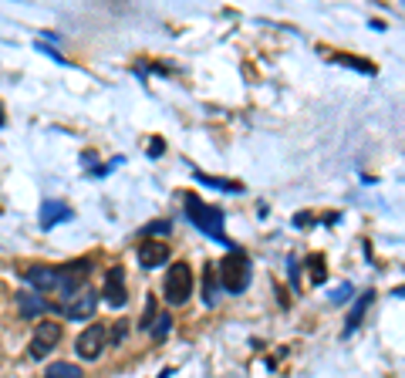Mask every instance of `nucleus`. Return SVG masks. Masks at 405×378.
<instances>
[{"instance_id": "1", "label": "nucleus", "mask_w": 405, "mask_h": 378, "mask_svg": "<svg viewBox=\"0 0 405 378\" xmlns=\"http://www.w3.org/2000/svg\"><path fill=\"white\" fill-rule=\"evenodd\" d=\"M186 216H190L193 226L202 230L210 240H220L227 250H233V243L223 236V213H220L216 206H210V203H202L196 193H186Z\"/></svg>"}, {"instance_id": "2", "label": "nucleus", "mask_w": 405, "mask_h": 378, "mask_svg": "<svg viewBox=\"0 0 405 378\" xmlns=\"http://www.w3.org/2000/svg\"><path fill=\"white\" fill-rule=\"evenodd\" d=\"M220 271H223V287L230 294H240V290L250 287V261H247V253L240 247L230 250L227 261L220 263Z\"/></svg>"}, {"instance_id": "3", "label": "nucleus", "mask_w": 405, "mask_h": 378, "mask_svg": "<svg viewBox=\"0 0 405 378\" xmlns=\"http://www.w3.org/2000/svg\"><path fill=\"white\" fill-rule=\"evenodd\" d=\"M105 345H108V325H95L85 327L81 335H78L75 341V352L85 358V362H95V358H101V352H105Z\"/></svg>"}, {"instance_id": "4", "label": "nucleus", "mask_w": 405, "mask_h": 378, "mask_svg": "<svg viewBox=\"0 0 405 378\" xmlns=\"http://www.w3.org/2000/svg\"><path fill=\"white\" fill-rule=\"evenodd\" d=\"M193 294V271L186 263H176L169 274H165V300L169 304H186Z\"/></svg>"}, {"instance_id": "5", "label": "nucleus", "mask_w": 405, "mask_h": 378, "mask_svg": "<svg viewBox=\"0 0 405 378\" xmlns=\"http://www.w3.org/2000/svg\"><path fill=\"white\" fill-rule=\"evenodd\" d=\"M58 341H61V325H58V321H41V325L34 327L31 345H27V355L41 362L44 355H51L54 348H58Z\"/></svg>"}, {"instance_id": "6", "label": "nucleus", "mask_w": 405, "mask_h": 378, "mask_svg": "<svg viewBox=\"0 0 405 378\" xmlns=\"http://www.w3.org/2000/svg\"><path fill=\"white\" fill-rule=\"evenodd\" d=\"M95 308H98V294L95 290H78L75 298H68L61 304V314L68 321H88V317H95Z\"/></svg>"}, {"instance_id": "7", "label": "nucleus", "mask_w": 405, "mask_h": 378, "mask_svg": "<svg viewBox=\"0 0 405 378\" xmlns=\"http://www.w3.org/2000/svg\"><path fill=\"white\" fill-rule=\"evenodd\" d=\"M101 300H105L108 308H125V271H122V267H112V271L105 274Z\"/></svg>"}, {"instance_id": "8", "label": "nucleus", "mask_w": 405, "mask_h": 378, "mask_svg": "<svg viewBox=\"0 0 405 378\" xmlns=\"http://www.w3.org/2000/svg\"><path fill=\"white\" fill-rule=\"evenodd\" d=\"M24 280L34 287V294H48V290H58L61 271H58V267H27Z\"/></svg>"}, {"instance_id": "9", "label": "nucleus", "mask_w": 405, "mask_h": 378, "mask_svg": "<svg viewBox=\"0 0 405 378\" xmlns=\"http://www.w3.org/2000/svg\"><path fill=\"white\" fill-rule=\"evenodd\" d=\"M165 261H169V247H165V243L149 240V243H142V247H139V263L145 267V271H152V267H163Z\"/></svg>"}, {"instance_id": "10", "label": "nucleus", "mask_w": 405, "mask_h": 378, "mask_svg": "<svg viewBox=\"0 0 405 378\" xmlns=\"http://www.w3.org/2000/svg\"><path fill=\"white\" fill-rule=\"evenodd\" d=\"M14 300H17V311L24 317H38V314L48 311V300H41V294H34V290H21Z\"/></svg>"}, {"instance_id": "11", "label": "nucleus", "mask_w": 405, "mask_h": 378, "mask_svg": "<svg viewBox=\"0 0 405 378\" xmlns=\"http://www.w3.org/2000/svg\"><path fill=\"white\" fill-rule=\"evenodd\" d=\"M371 290H365L362 298H354V308L348 311V321H344V335H354L358 331V325H362V317H365V311H368V304H371Z\"/></svg>"}, {"instance_id": "12", "label": "nucleus", "mask_w": 405, "mask_h": 378, "mask_svg": "<svg viewBox=\"0 0 405 378\" xmlns=\"http://www.w3.org/2000/svg\"><path fill=\"white\" fill-rule=\"evenodd\" d=\"M61 220H71V209L61 206V203H54V199H48L44 206H41V226L48 230V226H54V223Z\"/></svg>"}, {"instance_id": "13", "label": "nucleus", "mask_w": 405, "mask_h": 378, "mask_svg": "<svg viewBox=\"0 0 405 378\" xmlns=\"http://www.w3.org/2000/svg\"><path fill=\"white\" fill-rule=\"evenodd\" d=\"M44 378H85V375H81V368H78V365H68V362H54V365H48Z\"/></svg>"}, {"instance_id": "14", "label": "nucleus", "mask_w": 405, "mask_h": 378, "mask_svg": "<svg viewBox=\"0 0 405 378\" xmlns=\"http://www.w3.org/2000/svg\"><path fill=\"white\" fill-rule=\"evenodd\" d=\"M169 327H173V317H169V314H159V317L152 321V338L163 341L165 335H169Z\"/></svg>"}, {"instance_id": "15", "label": "nucleus", "mask_w": 405, "mask_h": 378, "mask_svg": "<svg viewBox=\"0 0 405 378\" xmlns=\"http://www.w3.org/2000/svg\"><path fill=\"white\" fill-rule=\"evenodd\" d=\"M202 186H213V189H240L237 183H230V179H216V176H202V172H193Z\"/></svg>"}, {"instance_id": "16", "label": "nucleus", "mask_w": 405, "mask_h": 378, "mask_svg": "<svg viewBox=\"0 0 405 378\" xmlns=\"http://www.w3.org/2000/svg\"><path fill=\"white\" fill-rule=\"evenodd\" d=\"M152 321H155V298L149 294V300H145V311H142V331H149Z\"/></svg>"}, {"instance_id": "17", "label": "nucleus", "mask_w": 405, "mask_h": 378, "mask_svg": "<svg viewBox=\"0 0 405 378\" xmlns=\"http://www.w3.org/2000/svg\"><path fill=\"white\" fill-rule=\"evenodd\" d=\"M125 335H128V325L125 321H118V325H112V331H108V341H112V345H122Z\"/></svg>"}, {"instance_id": "18", "label": "nucleus", "mask_w": 405, "mask_h": 378, "mask_svg": "<svg viewBox=\"0 0 405 378\" xmlns=\"http://www.w3.org/2000/svg\"><path fill=\"white\" fill-rule=\"evenodd\" d=\"M311 277H314V284L324 280V261H321V257H314V263H311Z\"/></svg>"}, {"instance_id": "19", "label": "nucleus", "mask_w": 405, "mask_h": 378, "mask_svg": "<svg viewBox=\"0 0 405 378\" xmlns=\"http://www.w3.org/2000/svg\"><path fill=\"white\" fill-rule=\"evenodd\" d=\"M206 304H216V277L206 274Z\"/></svg>"}, {"instance_id": "20", "label": "nucleus", "mask_w": 405, "mask_h": 378, "mask_svg": "<svg viewBox=\"0 0 405 378\" xmlns=\"http://www.w3.org/2000/svg\"><path fill=\"white\" fill-rule=\"evenodd\" d=\"M169 226H173V223L159 220V223H152V226H149V230H145V233H169Z\"/></svg>"}, {"instance_id": "21", "label": "nucleus", "mask_w": 405, "mask_h": 378, "mask_svg": "<svg viewBox=\"0 0 405 378\" xmlns=\"http://www.w3.org/2000/svg\"><path fill=\"white\" fill-rule=\"evenodd\" d=\"M163 152H165V145L155 139V142H152V149H149V156H163Z\"/></svg>"}, {"instance_id": "22", "label": "nucleus", "mask_w": 405, "mask_h": 378, "mask_svg": "<svg viewBox=\"0 0 405 378\" xmlns=\"http://www.w3.org/2000/svg\"><path fill=\"white\" fill-rule=\"evenodd\" d=\"M4 122H7V118H4V112H0V125H4Z\"/></svg>"}]
</instances>
